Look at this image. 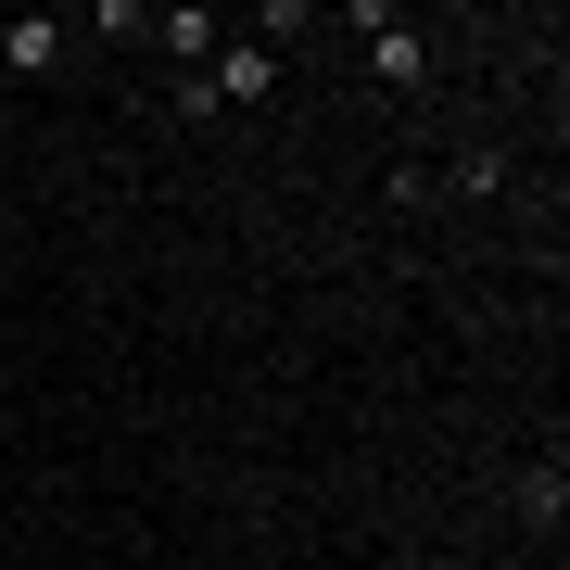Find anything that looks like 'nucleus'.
I'll use <instances>...</instances> for the list:
<instances>
[{
	"label": "nucleus",
	"instance_id": "obj_1",
	"mask_svg": "<svg viewBox=\"0 0 570 570\" xmlns=\"http://www.w3.org/2000/svg\"><path fill=\"white\" fill-rule=\"evenodd\" d=\"M266 89H279V51H266V39H228L204 63V102H266Z\"/></svg>",
	"mask_w": 570,
	"mask_h": 570
},
{
	"label": "nucleus",
	"instance_id": "obj_2",
	"mask_svg": "<svg viewBox=\"0 0 570 570\" xmlns=\"http://www.w3.org/2000/svg\"><path fill=\"white\" fill-rule=\"evenodd\" d=\"M0 63H13V77H51V63H63V26L51 13H0Z\"/></svg>",
	"mask_w": 570,
	"mask_h": 570
},
{
	"label": "nucleus",
	"instance_id": "obj_3",
	"mask_svg": "<svg viewBox=\"0 0 570 570\" xmlns=\"http://www.w3.org/2000/svg\"><path fill=\"white\" fill-rule=\"evenodd\" d=\"M367 63H381V89H419V77H431V39H406V26H367Z\"/></svg>",
	"mask_w": 570,
	"mask_h": 570
},
{
	"label": "nucleus",
	"instance_id": "obj_4",
	"mask_svg": "<svg viewBox=\"0 0 570 570\" xmlns=\"http://www.w3.org/2000/svg\"><path fill=\"white\" fill-rule=\"evenodd\" d=\"M140 39H165V51H178V63H204V51H216V13H153Z\"/></svg>",
	"mask_w": 570,
	"mask_h": 570
},
{
	"label": "nucleus",
	"instance_id": "obj_5",
	"mask_svg": "<svg viewBox=\"0 0 570 570\" xmlns=\"http://www.w3.org/2000/svg\"><path fill=\"white\" fill-rule=\"evenodd\" d=\"M520 508L558 532V508H570V469H558V456H546V469H520Z\"/></svg>",
	"mask_w": 570,
	"mask_h": 570
}]
</instances>
